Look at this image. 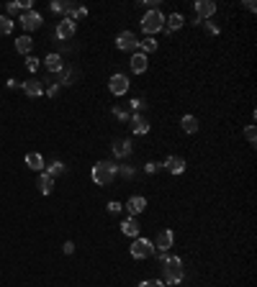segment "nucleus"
I'll use <instances>...</instances> for the list:
<instances>
[{
	"label": "nucleus",
	"instance_id": "nucleus-1",
	"mask_svg": "<svg viewBox=\"0 0 257 287\" xmlns=\"http://www.w3.org/2000/svg\"><path fill=\"white\" fill-rule=\"evenodd\" d=\"M116 174H118V167H116L113 162H98L95 167H93V182L100 185V187H105V185H111L113 179H116Z\"/></svg>",
	"mask_w": 257,
	"mask_h": 287
},
{
	"label": "nucleus",
	"instance_id": "nucleus-2",
	"mask_svg": "<svg viewBox=\"0 0 257 287\" xmlns=\"http://www.w3.org/2000/svg\"><path fill=\"white\" fill-rule=\"evenodd\" d=\"M162 267H165V280L170 285L183 282V262H180V256H168V259L162 262Z\"/></svg>",
	"mask_w": 257,
	"mask_h": 287
},
{
	"label": "nucleus",
	"instance_id": "nucleus-3",
	"mask_svg": "<svg viewBox=\"0 0 257 287\" xmlns=\"http://www.w3.org/2000/svg\"><path fill=\"white\" fill-rule=\"evenodd\" d=\"M165 28V16H162V10H147L144 13V18H142V31L144 34H157Z\"/></svg>",
	"mask_w": 257,
	"mask_h": 287
},
{
	"label": "nucleus",
	"instance_id": "nucleus-4",
	"mask_svg": "<svg viewBox=\"0 0 257 287\" xmlns=\"http://www.w3.org/2000/svg\"><path fill=\"white\" fill-rule=\"evenodd\" d=\"M152 254H155V244H152V241L142 238V236L134 238V244H131V256H134V259H149Z\"/></svg>",
	"mask_w": 257,
	"mask_h": 287
},
{
	"label": "nucleus",
	"instance_id": "nucleus-5",
	"mask_svg": "<svg viewBox=\"0 0 257 287\" xmlns=\"http://www.w3.org/2000/svg\"><path fill=\"white\" fill-rule=\"evenodd\" d=\"M116 47H118V52H137L139 39H137V34H131V31H121L116 36Z\"/></svg>",
	"mask_w": 257,
	"mask_h": 287
},
{
	"label": "nucleus",
	"instance_id": "nucleus-6",
	"mask_svg": "<svg viewBox=\"0 0 257 287\" xmlns=\"http://www.w3.org/2000/svg\"><path fill=\"white\" fill-rule=\"evenodd\" d=\"M108 90H111L113 95H124L126 90H129V77H126V74H121V72H118V74H111Z\"/></svg>",
	"mask_w": 257,
	"mask_h": 287
},
{
	"label": "nucleus",
	"instance_id": "nucleus-7",
	"mask_svg": "<svg viewBox=\"0 0 257 287\" xmlns=\"http://www.w3.org/2000/svg\"><path fill=\"white\" fill-rule=\"evenodd\" d=\"M21 26L26 28V31H36V28L41 26V16L31 8V10H26L23 16H21Z\"/></svg>",
	"mask_w": 257,
	"mask_h": 287
},
{
	"label": "nucleus",
	"instance_id": "nucleus-8",
	"mask_svg": "<svg viewBox=\"0 0 257 287\" xmlns=\"http://www.w3.org/2000/svg\"><path fill=\"white\" fill-rule=\"evenodd\" d=\"M216 13V3H211V0H198L195 3V16H198V21H206Z\"/></svg>",
	"mask_w": 257,
	"mask_h": 287
},
{
	"label": "nucleus",
	"instance_id": "nucleus-9",
	"mask_svg": "<svg viewBox=\"0 0 257 287\" xmlns=\"http://www.w3.org/2000/svg\"><path fill=\"white\" fill-rule=\"evenodd\" d=\"M75 28H78V23H75V21H70V18H62V21H59L57 23V39H72L75 36Z\"/></svg>",
	"mask_w": 257,
	"mask_h": 287
},
{
	"label": "nucleus",
	"instance_id": "nucleus-10",
	"mask_svg": "<svg viewBox=\"0 0 257 287\" xmlns=\"http://www.w3.org/2000/svg\"><path fill=\"white\" fill-rule=\"evenodd\" d=\"M129 67H131V72L142 74V72H147V67H149V59H147L142 52H134V57L129 59Z\"/></svg>",
	"mask_w": 257,
	"mask_h": 287
},
{
	"label": "nucleus",
	"instance_id": "nucleus-11",
	"mask_svg": "<svg viewBox=\"0 0 257 287\" xmlns=\"http://www.w3.org/2000/svg\"><path fill=\"white\" fill-rule=\"evenodd\" d=\"M131 131L137 133V136L149 133V120H147L144 115H139V113H134V115H131Z\"/></svg>",
	"mask_w": 257,
	"mask_h": 287
},
{
	"label": "nucleus",
	"instance_id": "nucleus-12",
	"mask_svg": "<svg viewBox=\"0 0 257 287\" xmlns=\"http://www.w3.org/2000/svg\"><path fill=\"white\" fill-rule=\"evenodd\" d=\"M165 170H168L170 174H183L185 172V162L180 157H168L165 159Z\"/></svg>",
	"mask_w": 257,
	"mask_h": 287
},
{
	"label": "nucleus",
	"instance_id": "nucleus-13",
	"mask_svg": "<svg viewBox=\"0 0 257 287\" xmlns=\"http://www.w3.org/2000/svg\"><path fill=\"white\" fill-rule=\"evenodd\" d=\"M113 154H116L118 159L131 157V141H129V139H118V141H113Z\"/></svg>",
	"mask_w": 257,
	"mask_h": 287
},
{
	"label": "nucleus",
	"instance_id": "nucleus-14",
	"mask_svg": "<svg viewBox=\"0 0 257 287\" xmlns=\"http://www.w3.org/2000/svg\"><path fill=\"white\" fill-rule=\"evenodd\" d=\"M126 208H129V213H131V216H139L142 210L147 208V200L142 198V195H131L129 203H126Z\"/></svg>",
	"mask_w": 257,
	"mask_h": 287
},
{
	"label": "nucleus",
	"instance_id": "nucleus-15",
	"mask_svg": "<svg viewBox=\"0 0 257 287\" xmlns=\"http://www.w3.org/2000/svg\"><path fill=\"white\" fill-rule=\"evenodd\" d=\"M54 182H57V179H54L52 174L41 172V174H39V182H36V185H39V192H41V195H49V192L54 190Z\"/></svg>",
	"mask_w": 257,
	"mask_h": 287
},
{
	"label": "nucleus",
	"instance_id": "nucleus-16",
	"mask_svg": "<svg viewBox=\"0 0 257 287\" xmlns=\"http://www.w3.org/2000/svg\"><path fill=\"white\" fill-rule=\"evenodd\" d=\"M170 246H172V231H160L157 241H155V249H160V254H162V251H168Z\"/></svg>",
	"mask_w": 257,
	"mask_h": 287
},
{
	"label": "nucleus",
	"instance_id": "nucleus-17",
	"mask_svg": "<svg viewBox=\"0 0 257 287\" xmlns=\"http://www.w3.org/2000/svg\"><path fill=\"white\" fill-rule=\"evenodd\" d=\"M26 167H28V170H34V172H44V157H41L39 152L26 154Z\"/></svg>",
	"mask_w": 257,
	"mask_h": 287
},
{
	"label": "nucleus",
	"instance_id": "nucleus-18",
	"mask_svg": "<svg viewBox=\"0 0 257 287\" xmlns=\"http://www.w3.org/2000/svg\"><path fill=\"white\" fill-rule=\"evenodd\" d=\"M121 231H124L126 236L137 238V236H139V221H137V216H131V218H126L124 223H121Z\"/></svg>",
	"mask_w": 257,
	"mask_h": 287
},
{
	"label": "nucleus",
	"instance_id": "nucleus-19",
	"mask_svg": "<svg viewBox=\"0 0 257 287\" xmlns=\"http://www.w3.org/2000/svg\"><path fill=\"white\" fill-rule=\"evenodd\" d=\"M23 90H26L28 98H39L44 93V82L41 80H28V82H23Z\"/></svg>",
	"mask_w": 257,
	"mask_h": 287
},
{
	"label": "nucleus",
	"instance_id": "nucleus-20",
	"mask_svg": "<svg viewBox=\"0 0 257 287\" xmlns=\"http://www.w3.org/2000/svg\"><path fill=\"white\" fill-rule=\"evenodd\" d=\"M180 128H183L185 133H195L201 128V123H198V118H195V115H183V118H180Z\"/></svg>",
	"mask_w": 257,
	"mask_h": 287
},
{
	"label": "nucleus",
	"instance_id": "nucleus-21",
	"mask_svg": "<svg viewBox=\"0 0 257 287\" xmlns=\"http://www.w3.org/2000/svg\"><path fill=\"white\" fill-rule=\"evenodd\" d=\"M183 16H180V13H172V16L170 18H165V31H168V34H172V31H177V28L180 26H183Z\"/></svg>",
	"mask_w": 257,
	"mask_h": 287
},
{
	"label": "nucleus",
	"instance_id": "nucleus-22",
	"mask_svg": "<svg viewBox=\"0 0 257 287\" xmlns=\"http://www.w3.org/2000/svg\"><path fill=\"white\" fill-rule=\"evenodd\" d=\"M44 64H47L49 72H57V74L65 69V67H62V57H59V54H49L47 59H44Z\"/></svg>",
	"mask_w": 257,
	"mask_h": 287
},
{
	"label": "nucleus",
	"instance_id": "nucleus-23",
	"mask_svg": "<svg viewBox=\"0 0 257 287\" xmlns=\"http://www.w3.org/2000/svg\"><path fill=\"white\" fill-rule=\"evenodd\" d=\"M137 49H139V52H142V54L147 57V54L157 52V41H155L152 36H147V39H142V41H139V47H137Z\"/></svg>",
	"mask_w": 257,
	"mask_h": 287
},
{
	"label": "nucleus",
	"instance_id": "nucleus-24",
	"mask_svg": "<svg viewBox=\"0 0 257 287\" xmlns=\"http://www.w3.org/2000/svg\"><path fill=\"white\" fill-rule=\"evenodd\" d=\"M31 47H34L31 36H18V39H16V52H18V54H28V52H31Z\"/></svg>",
	"mask_w": 257,
	"mask_h": 287
},
{
	"label": "nucleus",
	"instance_id": "nucleus-25",
	"mask_svg": "<svg viewBox=\"0 0 257 287\" xmlns=\"http://www.w3.org/2000/svg\"><path fill=\"white\" fill-rule=\"evenodd\" d=\"M62 172H65V164H62V162H52V164H49V170H47V174H52L54 179L62 174Z\"/></svg>",
	"mask_w": 257,
	"mask_h": 287
},
{
	"label": "nucleus",
	"instance_id": "nucleus-26",
	"mask_svg": "<svg viewBox=\"0 0 257 287\" xmlns=\"http://www.w3.org/2000/svg\"><path fill=\"white\" fill-rule=\"evenodd\" d=\"M10 31H13V21H10L8 16H0V34L5 36V34H10Z\"/></svg>",
	"mask_w": 257,
	"mask_h": 287
},
{
	"label": "nucleus",
	"instance_id": "nucleus-27",
	"mask_svg": "<svg viewBox=\"0 0 257 287\" xmlns=\"http://www.w3.org/2000/svg\"><path fill=\"white\" fill-rule=\"evenodd\" d=\"M245 139H247L250 144L257 141V131H255V126H247V128H245Z\"/></svg>",
	"mask_w": 257,
	"mask_h": 287
},
{
	"label": "nucleus",
	"instance_id": "nucleus-28",
	"mask_svg": "<svg viewBox=\"0 0 257 287\" xmlns=\"http://www.w3.org/2000/svg\"><path fill=\"white\" fill-rule=\"evenodd\" d=\"M26 67L31 69V72H36V67H39V59H36V57H26Z\"/></svg>",
	"mask_w": 257,
	"mask_h": 287
},
{
	"label": "nucleus",
	"instance_id": "nucleus-29",
	"mask_svg": "<svg viewBox=\"0 0 257 287\" xmlns=\"http://www.w3.org/2000/svg\"><path fill=\"white\" fill-rule=\"evenodd\" d=\"M139 287H165V282H160V280H144Z\"/></svg>",
	"mask_w": 257,
	"mask_h": 287
},
{
	"label": "nucleus",
	"instance_id": "nucleus-30",
	"mask_svg": "<svg viewBox=\"0 0 257 287\" xmlns=\"http://www.w3.org/2000/svg\"><path fill=\"white\" fill-rule=\"evenodd\" d=\"M18 10H21V8H18V0H13V3H8V18H10V16H16Z\"/></svg>",
	"mask_w": 257,
	"mask_h": 287
},
{
	"label": "nucleus",
	"instance_id": "nucleus-31",
	"mask_svg": "<svg viewBox=\"0 0 257 287\" xmlns=\"http://www.w3.org/2000/svg\"><path fill=\"white\" fill-rule=\"evenodd\" d=\"M121 208H124V205H121V203H116V200H111V203H108V213H118V210H121Z\"/></svg>",
	"mask_w": 257,
	"mask_h": 287
},
{
	"label": "nucleus",
	"instance_id": "nucleus-32",
	"mask_svg": "<svg viewBox=\"0 0 257 287\" xmlns=\"http://www.w3.org/2000/svg\"><path fill=\"white\" fill-rule=\"evenodd\" d=\"M57 93H59V85H57V82H54V85H49L47 95H49V98H57Z\"/></svg>",
	"mask_w": 257,
	"mask_h": 287
},
{
	"label": "nucleus",
	"instance_id": "nucleus-33",
	"mask_svg": "<svg viewBox=\"0 0 257 287\" xmlns=\"http://www.w3.org/2000/svg\"><path fill=\"white\" fill-rule=\"evenodd\" d=\"M149 174H152V172H157V162H147V167H144Z\"/></svg>",
	"mask_w": 257,
	"mask_h": 287
},
{
	"label": "nucleus",
	"instance_id": "nucleus-34",
	"mask_svg": "<svg viewBox=\"0 0 257 287\" xmlns=\"http://www.w3.org/2000/svg\"><path fill=\"white\" fill-rule=\"evenodd\" d=\"M52 10L54 13H65V3H52Z\"/></svg>",
	"mask_w": 257,
	"mask_h": 287
},
{
	"label": "nucleus",
	"instance_id": "nucleus-35",
	"mask_svg": "<svg viewBox=\"0 0 257 287\" xmlns=\"http://www.w3.org/2000/svg\"><path fill=\"white\" fill-rule=\"evenodd\" d=\"M75 251V244H72V241H65V254H72Z\"/></svg>",
	"mask_w": 257,
	"mask_h": 287
},
{
	"label": "nucleus",
	"instance_id": "nucleus-36",
	"mask_svg": "<svg viewBox=\"0 0 257 287\" xmlns=\"http://www.w3.org/2000/svg\"><path fill=\"white\" fill-rule=\"evenodd\" d=\"M113 113H116V115H118V118H121V120H126V118H129V113H126V111H118V108H116V111H113Z\"/></svg>",
	"mask_w": 257,
	"mask_h": 287
},
{
	"label": "nucleus",
	"instance_id": "nucleus-37",
	"mask_svg": "<svg viewBox=\"0 0 257 287\" xmlns=\"http://www.w3.org/2000/svg\"><path fill=\"white\" fill-rule=\"evenodd\" d=\"M206 28H208V31H211V34H219V28H216L214 23H211V21H206Z\"/></svg>",
	"mask_w": 257,
	"mask_h": 287
},
{
	"label": "nucleus",
	"instance_id": "nucleus-38",
	"mask_svg": "<svg viewBox=\"0 0 257 287\" xmlns=\"http://www.w3.org/2000/svg\"><path fill=\"white\" fill-rule=\"evenodd\" d=\"M142 105H144V103H142L139 98H137V100H131V108H134V111H139V108H142Z\"/></svg>",
	"mask_w": 257,
	"mask_h": 287
},
{
	"label": "nucleus",
	"instance_id": "nucleus-39",
	"mask_svg": "<svg viewBox=\"0 0 257 287\" xmlns=\"http://www.w3.org/2000/svg\"><path fill=\"white\" fill-rule=\"evenodd\" d=\"M245 8H247V10H257V5L252 3V0H247V3H245Z\"/></svg>",
	"mask_w": 257,
	"mask_h": 287
}]
</instances>
